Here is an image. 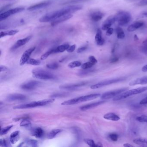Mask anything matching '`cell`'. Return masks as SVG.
<instances>
[{
	"instance_id": "681fc988",
	"label": "cell",
	"mask_w": 147,
	"mask_h": 147,
	"mask_svg": "<svg viewBox=\"0 0 147 147\" xmlns=\"http://www.w3.org/2000/svg\"><path fill=\"white\" fill-rule=\"evenodd\" d=\"M113 28H110L109 29H108V30H107L106 32V35L107 36H110L113 34Z\"/></svg>"
},
{
	"instance_id": "603a6c76",
	"label": "cell",
	"mask_w": 147,
	"mask_h": 147,
	"mask_svg": "<svg viewBox=\"0 0 147 147\" xmlns=\"http://www.w3.org/2000/svg\"><path fill=\"white\" fill-rule=\"evenodd\" d=\"M104 118L105 119L111 121H117L120 119V118L118 115L113 113H109L104 115Z\"/></svg>"
},
{
	"instance_id": "ab89813d",
	"label": "cell",
	"mask_w": 147,
	"mask_h": 147,
	"mask_svg": "<svg viewBox=\"0 0 147 147\" xmlns=\"http://www.w3.org/2000/svg\"><path fill=\"white\" fill-rule=\"evenodd\" d=\"M109 137L112 141L117 142L119 136L116 133H110L109 135Z\"/></svg>"
},
{
	"instance_id": "11a10c76",
	"label": "cell",
	"mask_w": 147,
	"mask_h": 147,
	"mask_svg": "<svg viewBox=\"0 0 147 147\" xmlns=\"http://www.w3.org/2000/svg\"><path fill=\"white\" fill-rule=\"evenodd\" d=\"M142 72H147V65H145L144 66L142 69Z\"/></svg>"
},
{
	"instance_id": "9a60e30c",
	"label": "cell",
	"mask_w": 147,
	"mask_h": 147,
	"mask_svg": "<svg viewBox=\"0 0 147 147\" xmlns=\"http://www.w3.org/2000/svg\"><path fill=\"white\" fill-rule=\"evenodd\" d=\"M73 17V15L72 14H67L63 15V16H61L51 22V26H54L57 25L62 22H64V21L70 19Z\"/></svg>"
},
{
	"instance_id": "ffe728a7",
	"label": "cell",
	"mask_w": 147,
	"mask_h": 147,
	"mask_svg": "<svg viewBox=\"0 0 147 147\" xmlns=\"http://www.w3.org/2000/svg\"><path fill=\"white\" fill-rule=\"evenodd\" d=\"M147 84V76L138 78L132 81L129 83L130 86H134L137 85H145Z\"/></svg>"
},
{
	"instance_id": "52a82bcc",
	"label": "cell",
	"mask_w": 147,
	"mask_h": 147,
	"mask_svg": "<svg viewBox=\"0 0 147 147\" xmlns=\"http://www.w3.org/2000/svg\"><path fill=\"white\" fill-rule=\"evenodd\" d=\"M125 79H126V78H125V77H120V78L106 80L97 83V84L92 85L90 87V88L92 89H98V88L108 86V85L123 81L125 80Z\"/></svg>"
},
{
	"instance_id": "6da1fadb",
	"label": "cell",
	"mask_w": 147,
	"mask_h": 147,
	"mask_svg": "<svg viewBox=\"0 0 147 147\" xmlns=\"http://www.w3.org/2000/svg\"><path fill=\"white\" fill-rule=\"evenodd\" d=\"M82 6L80 5L69 6L58 11H54L47 13L39 19V22L41 23H47L52 22L53 20L58 18L60 17L67 14H71L82 9Z\"/></svg>"
},
{
	"instance_id": "91938a15",
	"label": "cell",
	"mask_w": 147,
	"mask_h": 147,
	"mask_svg": "<svg viewBox=\"0 0 147 147\" xmlns=\"http://www.w3.org/2000/svg\"><path fill=\"white\" fill-rule=\"evenodd\" d=\"M134 39L136 41H137V40H138V37L136 35H135V36H134Z\"/></svg>"
},
{
	"instance_id": "7402d4cb",
	"label": "cell",
	"mask_w": 147,
	"mask_h": 147,
	"mask_svg": "<svg viewBox=\"0 0 147 147\" xmlns=\"http://www.w3.org/2000/svg\"><path fill=\"white\" fill-rule=\"evenodd\" d=\"M87 83L85 82H80L77 84H72V85H67L61 86H60L61 89H75L77 88L85 86Z\"/></svg>"
},
{
	"instance_id": "3957f363",
	"label": "cell",
	"mask_w": 147,
	"mask_h": 147,
	"mask_svg": "<svg viewBox=\"0 0 147 147\" xmlns=\"http://www.w3.org/2000/svg\"><path fill=\"white\" fill-rule=\"evenodd\" d=\"M55 100V99L52 98L33 101L28 104H22V105L15 106L13 107V108L14 109H28V108L44 106L53 103Z\"/></svg>"
},
{
	"instance_id": "2e32d148",
	"label": "cell",
	"mask_w": 147,
	"mask_h": 147,
	"mask_svg": "<svg viewBox=\"0 0 147 147\" xmlns=\"http://www.w3.org/2000/svg\"><path fill=\"white\" fill-rule=\"evenodd\" d=\"M26 98V95L20 94H13L8 95L7 97V100L10 101L25 100Z\"/></svg>"
},
{
	"instance_id": "ac0fdd59",
	"label": "cell",
	"mask_w": 147,
	"mask_h": 147,
	"mask_svg": "<svg viewBox=\"0 0 147 147\" xmlns=\"http://www.w3.org/2000/svg\"><path fill=\"white\" fill-rule=\"evenodd\" d=\"M106 102V101L105 100H102V101H98V102L88 104V105L82 106L80 108V109L82 111H86V110L92 109V108H94V107L98 106L100 105H103V104H105Z\"/></svg>"
},
{
	"instance_id": "f907efd6",
	"label": "cell",
	"mask_w": 147,
	"mask_h": 147,
	"mask_svg": "<svg viewBox=\"0 0 147 147\" xmlns=\"http://www.w3.org/2000/svg\"><path fill=\"white\" fill-rule=\"evenodd\" d=\"M0 69H1V72H5V71H7L8 70V68L6 67L5 66H2L1 65L0 67Z\"/></svg>"
},
{
	"instance_id": "30bf717a",
	"label": "cell",
	"mask_w": 147,
	"mask_h": 147,
	"mask_svg": "<svg viewBox=\"0 0 147 147\" xmlns=\"http://www.w3.org/2000/svg\"><path fill=\"white\" fill-rule=\"evenodd\" d=\"M35 49L36 47H32L28 49L24 52L20 61V66H23L25 63H27V62L30 58V56Z\"/></svg>"
},
{
	"instance_id": "6f0895ef",
	"label": "cell",
	"mask_w": 147,
	"mask_h": 147,
	"mask_svg": "<svg viewBox=\"0 0 147 147\" xmlns=\"http://www.w3.org/2000/svg\"><path fill=\"white\" fill-rule=\"evenodd\" d=\"M96 145H97V147H103V145H102V143L100 142L96 144Z\"/></svg>"
},
{
	"instance_id": "8fae6325",
	"label": "cell",
	"mask_w": 147,
	"mask_h": 147,
	"mask_svg": "<svg viewBox=\"0 0 147 147\" xmlns=\"http://www.w3.org/2000/svg\"><path fill=\"white\" fill-rule=\"evenodd\" d=\"M41 83L37 81H31L22 84L21 88L25 90H32L36 88Z\"/></svg>"
},
{
	"instance_id": "f1b7e54d",
	"label": "cell",
	"mask_w": 147,
	"mask_h": 147,
	"mask_svg": "<svg viewBox=\"0 0 147 147\" xmlns=\"http://www.w3.org/2000/svg\"><path fill=\"white\" fill-rule=\"evenodd\" d=\"M116 32L117 33V38L119 39H123L125 37L124 32L121 27L118 26L116 29Z\"/></svg>"
},
{
	"instance_id": "e0dca14e",
	"label": "cell",
	"mask_w": 147,
	"mask_h": 147,
	"mask_svg": "<svg viewBox=\"0 0 147 147\" xmlns=\"http://www.w3.org/2000/svg\"><path fill=\"white\" fill-rule=\"evenodd\" d=\"M104 14L100 11H95L92 12L90 14V18L91 20L94 22H98L101 20L104 17Z\"/></svg>"
},
{
	"instance_id": "9f6ffc18",
	"label": "cell",
	"mask_w": 147,
	"mask_h": 147,
	"mask_svg": "<svg viewBox=\"0 0 147 147\" xmlns=\"http://www.w3.org/2000/svg\"><path fill=\"white\" fill-rule=\"evenodd\" d=\"M124 147H133V145L129 143H125L123 144Z\"/></svg>"
},
{
	"instance_id": "1f68e13d",
	"label": "cell",
	"mask_w": 147,
	"mask_h": 147,
	"mask_svg": "<svg viewBox=\"0 0 147 147\" xmlns=\"http://www.w3.org/2000/svg\"><path fill=\"white\" fill-rule=\"evenodd\" d=\"M26 145L31 147H37L38 146V142L37 140L32 139H28L24 142Z\"/></svg>"
},
{
	"instance_id": "b9f144b4",
	"label": "cell",
	"mask_w": 147,
	"mask_h": 147,
	"mask_svg": "<svg viewBox=\"0 0 147 147\" xmlns=\"http://www.w3.org/2000/svg\"><path fill=\"white\" fill-rule=\"evenodd\" d=\"M46 67L50 69H57L59 67V65L57 63H52L51 64H48L46 65Z\"/></svg>"
},
{
	"instance_id": "d6986e66",
	"label": "cell",
	"mask_w": 147,
	"mask_h": 147,
	"mask_svg": "<svg viewBox=\"0 0 147 147\" xmlns=\"http://www.w3.org/2000/svg\"><path fill=\"white\" fill-rule=\"evenodd\" d=\"M144 25V23L143 21H140L135 22L129 26V27L127 28V30L130 32L135 31L142 27Z\"/></svg>"
},
{
	"instance_id": "44dd1931",
	"label": "cell",
	"mask_w": 147,
	"mask_h": 147,
	"mask_svg": "<svg viewBox=\"0 0 147 147\" xmlns=\"http://www.w3.org/2000/svg\"><path fill=\"white\" fill-rule=\"evenodd\" d=\"M95 39L96 44L99 46H102L105 44V40L102 37V32L100 29L97 30V33L95 35Z\"/></svg>"
},
{
	"instance_id": "4fadbf2b",
	"label": "cell",
	"mask_w": 147,
	"mask_h": 147,
	"mask_svg": "<svg viewBox=\"0 0 147 147\" xmlns=\"http://www.w3.org/2000/svg\"><path fill=\"white\" fill-rule=\"evenodd\" d=\"M31 38L32 36H29L25 38L19 40L11 47V50H14L17 49L18 48L25 45L27 43H28L30 41Z\"/></svg>"
},
{
	"instance_id": "484cf974",
	"label": "cell",
	"mask_w": 147,
	"mask_h": 147,
	"mask_svg": "<svg viewBox=\"0 0 147 147\" xmlns=\"http://www.w3.org/2000/svg\"><path fill=\"white\" fill-rule=\"evenodd\" d=\"M133 142L142 147H147V138H136L133 140Z\"/></svg>"
},
{
	"instance_id": "ee69618b",
	"label": "cell",
	"mask_w": 147,
	"mask_h": 147,
	"mask_svg": "<svg viewBox=\"0 0 147 147\" xmlns=\"http://www.w3.org/2000/svg\"><path fill=\"white\" fill-rule=\"evenodd\" d=\"M0 145H1V146H2V147H6L8 146L7 142L5 139H3V138H1L0 139Z\"/></svg>"
},
{
	"instance_id": "db71d44e",
	"label": "cell",
	"mask_w": 147,
	"mask_h": 147,
	"mask_svg": "<svg viewBox=\"0 0 147 147\" xmlns=\"http://www.w3.org/2000/svg\"><path fill=\"white\" fill-rule=\"evenodd\" d=\"M118 61V57H113V58L111 59V63H114L117 62Z\"/></svg>"
},
{
	"instance_id": "f5cc1de1",
	"label": "cell",
	"mask_w": 147,
	"mask_h": 147,
	"mask_svg": "<svg viewBox=\"0 0 147 147\" xmlns=\"http://www.w3.org/2000/svg\"><path fill=\"white\" fill-rule=\"evenodd\" d=\"M140 104L141 105H145L147 104V97H145L140 102Z\"/></svg>"
},
{
	"instance_id": "cb8c5ba5",
	"label": "cell",
	"mask_w": 147,
	"mask_h": 147,
	"mask_svg": "<svg viewBox=\"0 0 147 147\" xmlns=\"http://www.w3.org/2000/svg\"><path fill=\"white\" fill-rule=\"evenodd\" d=\"M10 141L12 144H15L20 139V131H16L11 133L10 136Z\"/></svg>"
},
{
	"instance_id": "f35d334b",
	"label": "cell",
	"mask_w": 147,
	"mask_h": 147,
	"mask_svg": "<svg viewBox=\"0 0 147 147\" xmlns=\"http://www.w3.org/2000/svg\"><path fill=\"white\" fill-rule=\"evenodd\" d=\"M94 65L91 62H86L83 63V64H82L81 68L84 69H88L92 67Z\"/></svg>"
},
{
	"instance_id": "d6a6232c",
	"label": "cell",
	"mask_w": 147,
	"mask_h": 147,
	"mask_svg": "<svg viewBox=\"0 0 147 147\" xmlns=\"http://www.w3.org/2000/svg\"><path fill=\"white\" fill-rule=\"evenodd\" d=\"M26 63L30 65H33V66H38L40 65L41 62L39 60H36L33 58H30Z\"/></svg>"
},
{
	"instance_id": "74e56055",
	"label": "cell",
	"mask_w": 147,
	"mask_h": 147,
	"mask_svg": "<svg viewBox=\"0 0 147 147\" xmlns=\"http://www.w3.org/2000/svg\"><path fill=\"white\" fill-rule=\"evenodd\" d=\"M136 119L139 122L147 123V116L145 115H141L137 117Z\"/></svg>"
},
{
	"instance_id": "277c9868",
	"label": "cell",
	"mask_w": 147,
	"mask_h": 147,
	"mask_svg": "<svg viewBox=\"0 0 147 147\" xmlns=\"http://www.w3.org/2000/svg\"><path fill=\"white\" fill-rule=\"evenodd\" d=\"M147 91V86L142 87H139L138 88L131 89V90H127L113 98V101L121 100L123 99L126 98L130 97L132 95L142 93Z\"/></svg>"
},
{
	"instance_id": "c3c4849f",
	"label": "cell",
	"mask_w": 147,
	"mask_h": 147,
	"mask_svg": "<svg viewBox=\"0 0 147 147\" xmlns=\"http://www.w3.org/2000/svg\"><path fill=\"white\" fill-rule=\"evenodd\" d=\"M87 49V46H83V47L79 48L77 49V52L78 53H82V52L86 51Z\"/></svg>"
},
{
	"instance_id": "816d5d0a",
	"label": "cell",
	"mask_w": 147,
	"mask_h": 147,
	"mask_svg": "<svg viewBox=\"0 0 147 147\" xmlns=\"http://www.w3.org/2000/svg\"><path fill=\"white\" fill-rule=\"evenodd\" d=\"M139 18H147V12H144L141 13L139 16Z\"/></svg>"
},
{
	"instance_id": "8992f818",
	"label": "cell",
	"mask_w": 147,
	"mask_h": 147,
	"mask_svg": "<svg viewBox=\"0 0 147 147\" xmlns=\"http://www.w3.org/2000/svg\"><path fill=\"white\" fill-rule=\"evenodd\" d=\"M116 20L120 26H125L130 22L131 16L129 13L125 11H121L115 16Z\"/></svg>"
},
{
	"instance_id": "ba28073f",
	"label": "cell",
	"mask_w": 147,
	"mask_h": 147,
	"mask_svg": "<svg viewBox=\"0 0 147 147\" xmlns=\"http://www.w3.org/2000/svg\"><path fill=\"white\" fill-rule=\"evenodd\" d=\"M127 90H128L127 88H123L106 92L104 93L100 96V98L103 100L109 99L113 98L116 96L118 95L119 94L125 92Z\"/></svg>"
},
{
	"instance_id": "7dc6e473",
	"label": "cell",
	"mask_w": 147,
	"mask_h": 147,
	"mask_svg": "<svg viewBox=\"0 0 147 147\" xmlns=\"http://www.w3.org/2000/svg\"><path fill=\"white\" fill-rule=\"evenodd\" d=\"M67 93H57L55 94H53V95H51V97L52 98H57V97H62L63 96H65L67 95Z\"/></svg>"
},
{
	"instance_id": "e575fe53",
	"label": "cell",
	"mask_w": 147,
	"mask_h": 147,
	"mask_svg": "<svg viewBox=\"0 0 147 147\" xmlns=\"http://www.w3.org/2000/svg\"><path fill=\"white\" fill-rule=\"evenodd\" d=\"M13 127V125H11L1 128V132H0L1 136H3L6 134Z\"/></svg>"
},
{
	"instance_id": "d590c367",
	"label": "cell",
	"mask_w": 147,
	"mask_h": 147,
	"mask_svg": "<svg viewBox=\"0 0 147 147\" xmlns=\"http://www.w3.org/2000/svg\"><path fill=\"white\" fill-rule=\"evenodd\" d=\"M81 63L79 61H75L72 62L68 64V66L70 68H74L76 67H79L81 66Z\"/></svg>"
},
{
	"instance_id": "5bb4252c",
	"label": "cell",
	"mask_w": 147,
	"mask_h": 147,
	"mask_svg": "<svg viewBox=\"0 0 147 147\" xmlns=\"http://www.w3.org/2000/svg\"><path fill=\"white\" fill-rule=\"evenodd\" d=\"M51 1H44V2H41V3H38V4H36V5L30 6V7L27 8V10L30 11H33L38 10V9H41V8H44V7H46L49 5L51 4Z\"/></svg>"
},
{
	"instance_id": "680465c9",
	"label": "cell",
	"mask_w": 147,
	"mask_h": 147,
	"mask_svg": "<svg viewBox=\"0 0 147 147\" xmlns=\"http://www.w3.org/2000/svg\"><path fill=\"white\" fill-rule=\"evenodd\" d=\"M142 44L144 45H147V38H146L145 40L143 42Z\"/></svg>"
},
{
	"instance_id": "83f0119b",
	"label": "cell",
	"mask_w": 147,
	"mask_h": 147,
	"mask_svg": "<svg viewBox=\"0 0 147 147\" xmlns=\"http://www.w3.org/2000/svg\"><path fill=\"white\" fill-rule=\"evenodd\" d=\"M18 32V30H12L7 31L1 32L0 34V38H1L6 36H14Z\"/></svg>"
},
{
	"instance_id": "4dcf8cb0",
	"label": "cell",
	"mask_w": 147,
	"mask_h": 147,
	"mask_svg": "<svg viewBox=\"0 0 147 147\" xmlns=\"http://www.w3.org/2000/svg\"><path fill=\"white\" fill-rule=\"evenodd\" d=\"M62 130L60 129H55L52 130L48 134V137L49 139H52L54 138L57 134L61 132Z\"/></svg>"
},
{
	"instance_id": "7c38bea8",
	"label": "cell",
	"mask_w": 147,
	"mask_h": 147,
	"mask_svg": "<svg viewBox=\"0 0 147 147\" xmlns=\"http://www.w3.org/2000/svg\"><path fill=\"white\" fill-rule=\"evenodd\" d=\"M116 18L115 16H111L109 17L106 20H105V22L102 24V30H107L108 29L111 28V26L116 22Z\"/></svg>"
},
{
	"instance_id": "d4e9b609",
	"label": "cell",
	"mask_w": 147,
	"mask_h": 147,
	"mask_svg": "<svg viewBox=\"0 0 147 147\" xmlns=\"http://www.w3.org/2000/svg\"><path fill=\"white\" fill-rule=\"evenodd\" d=\"M32 134V136L36 138H40L42 137L44 134V131L42 128L40 127H38L33 131Z\"/></svg>"
},
{
	"instance_id": "836d02e7",
	"label": "cell",
	"mask_w": 147,
	"mask_h": 147,
	"mask_svg": "<svg viewBox=\"0 0 147 147\" xmlns=\"http://www.w3.org/2000/svg\"><path fill=\"white\" fill-rule=\"evenodd\" d=\"M84 142L86 144H87L91 147H96L97 145L94 142L93 140L90 138H86L84 139Z\"/></svg>"
},
{
	"instance_id": "8d00e7d4",
	"label": "cell",
	"mask_w": 147,
	"mask_h": 147,
	"mask_svg": "<svg viewBox=\"0 0 147 147\" xmlns=\"http://www.w3.org/2000/svg\"><path fill=\"white\" fill-rule=\"evenodd\" d=\"M54 49H52L50 50L49 51H47L46 53H45L44 55L41 56V60L43 61V60H45L47 59L51 55V54H54Z\"/></svg>"
},
{
	"instance_id": "60d3db41",
	"label": "cell",
	"mask_w": 147,
	"mask_h": 147,
	"mask_svg": "<svg viewBox=\"0 0 147 147\" xmlns=\"http://www.w3.org/2000/svg\"><path fill=\"white\" fill-rule=\"evenodd\" d=\"M139 50L142 54L147 56V45H143L139 47Z\"/></svg>"
},
{
	"instance_id": "7bdbcfd3",
	"label": "cell",
	"mask_w": 147,
	"mask_h": 147,
	"mask_svg": "<svg viewBox=\"0 0 147 147\" xmlns=\"http://www.w3.org/2000/svg\"><path fill=\"white\" fill-rule=\"evenodd\" d=\"M88 59H89V61L91 62L94 65H95L98 63V61H97V59L93 56H90L88 57Z\"/></svg>"
},
{
	"instance_id": "4316f807",
	"label": "cell",
	"mask_w": 147,
	"mask_h": 147,
	"mask_svg": "<svg viewBox=\"0 0 147 147\" xmlns=\"http://www.w3.org/2000/svg\"><path fill=\"white\" fill-rule=\"evenodd\" d=\"M69 46V45L68 44L60 45V46H58L57 48L54 49V53H62V52H64L65 51L67 50Z\"/></svg>"
},
{
	"instance_id": "f546056e",
	"label": "cell",
	"mask_w": 147,
	"mask_h": 147,
	"mask_svg": "<svg viewBox=\"0 0 147 147\" xmlns=\"http://www.w3.org/2000/svg\"><path fill=\"white\" fill-rule=\"evenodd\" d=\"M20 125L21 127H30L31 125V123L29 119V117H27L22 119L20 124Z\"/></svg>"
},
{
	"instance_id": "5b68a950",
	"label": "cell",
	"mask_w": 147,
	"mask_h": 147,
	"mask_svg": "<svg viewBox=\"0 0 147 147\" xmlns=\"http://www.w3.org/2000/svg\"><path fill=\"white\" fill-rule=\"evenodd\" d=\"M32 74L34 78L39 80H51L56 79V76L52 73L40 69H33Z\"/></svg>"
},
{
	"instance_id": "bcb514c9",
	"label": "cell",
	"mask_w": 147,
	"mask_h": 147,
	"mask_svg": "<svg viewBox=\"0 0 147 147\" xmlns=\"http://www.w3.org/2000/svg\"><path fill=\"white\" fill-rule=\"evenodd\" d=\"M138 6H147V0H142L137 4Z\"/></svg>"
},
{
	"instance_id": "7a4b0ae2",
	"label": "cell",
	"mask_w": 147,
	"mask_h": 147,
	"mask_svg": "<svg viewBox=\"0 0 147 147\" xmlns=\"http://www.w3.org/2000/svg\"><path fill=\"white\" fill-rule=\"evenodd\" d=\"M100 96H101V94H100L96 93L81 96V97L74 98L72 99L63 101L61 103V105H76V104H79L81 102L95 99L100 97Z\"/></svg>"
},
{
	"instance_id": "9c48e42d",
	"label": "cell",
	"mask_w": 147,
	"mask_h": 147,
	"mask_svg": "<svg viewBox=\"0 0 147 147\" xmlns=\"http://www.w3.org/2000/svg\"><path fill=\"white\" fill-rule=\"evenodd\" d=\"M24 10H25L24 7H18L8 10L3 13H1V14H0V21L4 20L13 14L23 11Z\"/></svg>"
},
{
	"instance_id": "94428289",
	"label": "cell",
	"mask_w": 147,
	"mask_h": 147,
	"mask_svg": "<svg viewBox=\"0 0 147 147\" xmlns=\"http://www.w3.org/2000/svg\"><path fill=\"white\" fill-rule=\"evenodd\" d=\"M126 1H129V2H132V1H135L137 0H125Z\"/></svg>"
},
{
	"instance_id": "f6af8a7d",
	"label": "cell",
	"mask_w": 147,
	"mask_h": 147,
	"mask_svg": "<svg viewBox=\"0 0 147 147\" xmlns=\"http://www.w3.org/2000/svg\"><path fill=\"white\" fill-rule=\"evenodd\" d=\"M76 46L75 45H73L71 46H69L67 49V51L69 53H72V52L74 51L76 49Z\"/></svg>"
}]
</instances>
